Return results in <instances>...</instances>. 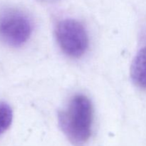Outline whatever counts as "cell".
I'll return each mask as SVG.
<instances>
[{
    "label": "cell",
    "instance_id": "cell-1",
    "mask_svg": "<svg viewBox=\"0 0 146 146\" xmlns=\"http://www.w3.org/2000/svg\"><path fill=\"white\" fill-rule=\"evenodd\" d=\"M93 109L89 99L84 95L72 98L65 109L58 114L61 129L75 146H83L91 135Z\"/></svg>",
    "mask_w": 146,
    "mask_h": 146
},
{
    "label": "cell",
    "instance_id": "cell-2",
    "mask_svg": "<svg viewBox=\"0 0 146 146\" xmlns=\"http://www.w3.org/2000/svg\"><path fill=\"white\" fill-rule=\"evenodd\" d=\"M58 44L66 55L74 58L81 56L88 46V38L84 26L74 19L58 23L56 30Z\"/></svg>",
    "mask_w": 146,
    "mask_h": 146
},
{
    "label": "cell",
    "instance_id": "cell-3",
    "mask_svg": "<svg viewBox=\"0 0 146 146\" xmlns=\"http://www.w3.org/2000/svg\"><path fill=\"white\" fill-rule=\"evenodd\" d=\"M31 24L27 16L14 10L0 14V39L11 46H19L29 38Z\"/></svg>",
    "mask_w": 146,
    "mask_h": 146
},
{
    "label": "cell",
    "instance_id": "cell-4",
    "mask_svg": "<svg viewBox=\"0 0 146 146\" xmlns=\"http://www.w3.org/2000/svg\"><path fill=\"white\" fill-rule=\"evenodd\" d=\"M131 78L138 86L146 89V46L135 56L131 70Z\"/></svg>",
    "mask_w": 146,
    "mask_h": 146
},
{
    "label": "cell",
    "instance_id": "cell-5",
    "mask_svg": "<svg viewBox=\"0 0 146 146\" xmlns=\"http://www.w3.org/2000/svg\"><path fill=\"white\" fill-rule=\"evenodd\" d=\"M12 110L4 103L0 104V135H2L11 125L12 122Z\"/></svg>",
    "mask_w": 146,
    "mask_h": 146
}]
</instances>
